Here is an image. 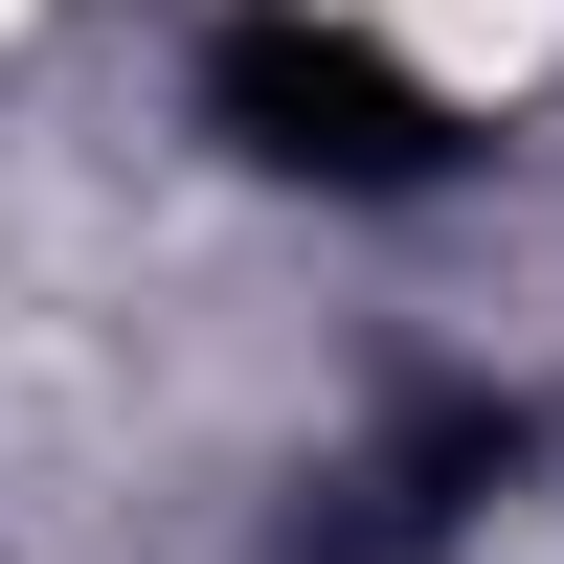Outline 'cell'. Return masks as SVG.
Here are the masks:
<instances>
[{
	"instance_id": "1",
	"label": "cell",
	"mask_w": 564,
	"mask_h": 564,
	"mask_svg": "<svg viewBox=\"0 0 564 564\" xmlns=\"http://www.w3.org/2000/svg\"><path fill=\"white\" fill-rule=\"evenodd\" d=\"M204 135L249 181H316V204L452 181V90L406 68V45H361L339 0H226V23H204Z\"/></svg>"
}]
</instances>
